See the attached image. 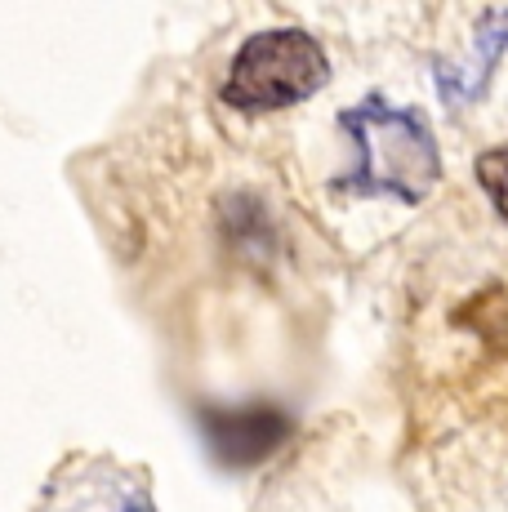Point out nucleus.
Here are the masks:
<instances>
[{"label": "nucleus", "instance_id": "nucleus-6", "mask_svg": "<svg viewBox=\"0 0 508 512\" xmlns=\"http://www.w3.org/2000/svg\"><path fill=\"white\" fill-rule=\"evenodd\" d=\"M125 512H143V504H130V508H125Z\"/></svg>", "mask_w": 508, "mask_h": 512}, {"label": "nucleus", "instance_id": "nucleus-4", "mask_svg": "<svg viewBox=\"0 0 508 512\" xmlns=\"http://www.w3.org/2000/svg\"><path fill=\"white\" fill-rule=\"evenodd\" d=\"M504 54H508V9H486L473 32V58H464L459 67L437 63L442 98L446 103H473V98H482Z\"/></svg>", "mask_w": 508, "mask_h": 512}, {"label": "nucleus", "instance_id": "nucleus-5", "mask_svg": "<svg viewBox=\"0 0 508 512\" xmlns=\"http://www.w3.org/2000/svg\"><path fill=\"white\" fill-rule=\"evenodd\" d=\"M477 183H482L486 201L495 205V214L508 223V147H491L477 156Z\"/></svg>", "mask_w": 508, "mask_h": 512}, {"label": "nucleus", "instance_id": "nucleus-2", "mask_svg": "<svg viewBox=\"0 0 508 512\" xmlns=\"http://www.w3.org/2000/svg\"><path fill=\"white\" fill-rule=\"evenodd\" d=\"M330 81V58L304 27H268L241 41L223 76V107L246 116L286 112Z\"/></svg>", "mask_w": 508, "mask_h": 512}, {"label": "nucleus", "instance_id": "nucleus-1", "mask_svg": "<svg viewBox=\"0 0 508 512\" xmlns=\"http://www.w3.org/2000/svg\"><path fill=\"white\" fill-rule=\"evenodd\" d=\"M339 130L353 139V170H344L335 183L344 192L419 205L442 183V152H437L433 125L415 107L366 98L339 116Z\"/></svg>", "mask_w": 508, "mask_h": 512}, {"label": "nucleus", "instance_id": "nucleus-3", "mask_svg": "<svg viewBox=\"0 0 508 512\" xmlns=\"http://www.w3.org/2000/svg\"><path fill=\"white\" fill-rule=\"evenodd\" d=\"M197 423H201V437H205V446H210V455L232 472L268 464V459L281 455V446L295 437V419L281 406H272V401L205 406Z\"/></svg>", "mask_w": 508, "mask_h": 512}]
</instances>
